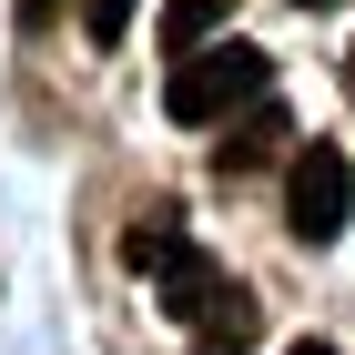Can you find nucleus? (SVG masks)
Returning <instances> with one entry per match:
<instances>
[{"label":"nucleus","mask_w":355,"mask_h":355,"mask_svg":"<svg viewBox=\"0 0 355 355\" xmlns=\"http://www.w3.org/2000/svg\"><path fill=\"white\" fill-rule=\"evenodd\" d=\"M284 355H335V345H315V335H304V345H284Z\"/></svg>","instance_id":"6e6552de"},{"label":"nucleus","mask_w":355,"mask_h":355,"mask_svg":"<svg viewBox=\"0 0 355 355\" xmlns=\"http://www.w3.org/2000/svg\"><path fill=\"white\" fill-rule=\"evenodd\" d=\"M61 21V0H21V31H51Z\"/></svg>","instance_id":"0eeeda50"},{"label":"nucleus","mask_w":355,"mask_h":355,"mask_svg":"<svg viewBox=\"0 0 355 355\" xmlns=\"http://www.w3.org/2000/svg\"><path fill=\"white\" fill-rule=\"evenodd\" d=\"M254 325H264V315H254V295L234 284V295H223L214 315L193 325V355H244V345H254Z\"/></svg>","instance_id":"20e7f679"},{"label":"nucleus","mask_w":355,"mask_h":355,"mask_svg":"<svg viewBox=\"0 0 355 355\" xmlns=\"http://www.w3.org/2000/svg\"><path fill=\"white\" fill-rule=\"evenodd\" d=\"M345 214H355V173H345V153H335V142H304L295 163H284V223H295L304 244H335V234H345Z\"/></svg>","instance_id":"f03ea898"},{"label":"nucleus","mask_w":355,"mask_h":355,"mask_svg":"<svg viewBox=\"0 0 355 355\" xmlns=\"http://www.w3.org/2000/svg\"><path fill=\"white\" fill-rule=\"evenodd\" d=\"M274 153H284V112H274V92H264V102H254V122H223L214 173H223V183H244V173H264Z\"/></svg>","instance_id":"7ed1b4c3"},{"label":"nucleus","mask_w":355,"mask_h":355,"mask_svg":"<svg viewBox=\"0 0 355 355\" xmlns=\"http://www.w3.org/2000/svg\"><path fill=\"white\" fill-rule=\"evenodd\" d=\"M122 31H132V0H82V41L92 51H112Z\"/></svg>","instance_id":"423d86ee"},{"label":"nucleus","mask_w":355,"mask_h":355,"mask_svg":"<svg viewBox=\"0 0 355 355\" xmlns=\"http://www.w3.org/2000/svg\"><path fill=\"white\" fill-rule=\"evenodd\" d=\"M264 92H274V61L254 51V41H193V51H173L163 112L173 122H234V112L264 102Z\"/></svg>","instance_id":"f257e3e1"},{"label":"nucleus","mask_w":355,"mask_h":355,"mask_svg":"<svg viewBox=\"0 0 355 355\" xmlns=\"http://www.w3.org/2000/svg\"><path fill=\"white\" fill-rule=\"evenodd\" d=\"M234 10V0H173L163 10V51H193V41H214V21Z\"/></svg>","instance_id":"39448f33"},{"label":"nucleus","mask_w":355,"mask_h":355,"mask_svg":"<svg viewBox=\"0 0 355 355\" xmlns=\"http://www.w3.org/2000/svg\"><path fill=\"white\" fill-rule=\"evenodd\" d=\"M304 10H335V0H304Z\"/></svg>","instance_id":"1a4fd4ad"}]
</instances>
